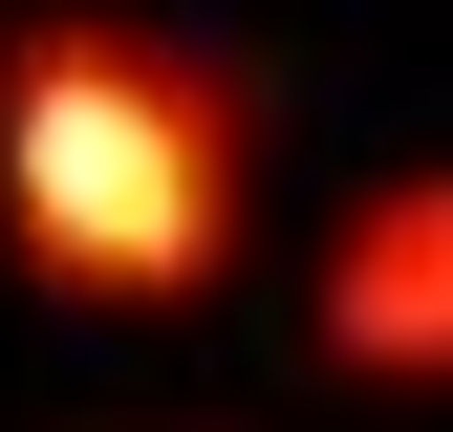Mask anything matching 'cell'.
Wrapping results in <instances>:
<instances>
[{"mask_svg":"<svg viewBox=\"0 0 453 432\" xmlns=\"http://www.w3.org/2000/svg\"><path fill=\"white\" fill-rule=\"evenodd\" d=\"M43 66H65V43H43ZM22 195H43V259L108 282V303H173L216 259V151L173 130V108H130L108 66H65L22 108Z\"/></svg>","mask_w":453,"mask_h":432,"instance_id":"6da1fadb","label":"cell"},{"mask_svg":"<svg viewBox=\"0 0 453 432\" xmlns=\"http://www.w3.org/2000/svg\"><path fill=\"white\" fill-rule=\"evenodd\" d=\"M346 346H367V367H388V346L453 367V195H388V216H367V259H346Z\"/></svg>","mask_w":453,"mask_h":432,"instance_id":"7a4b0ae2","label":"cell"}]
</instances>
